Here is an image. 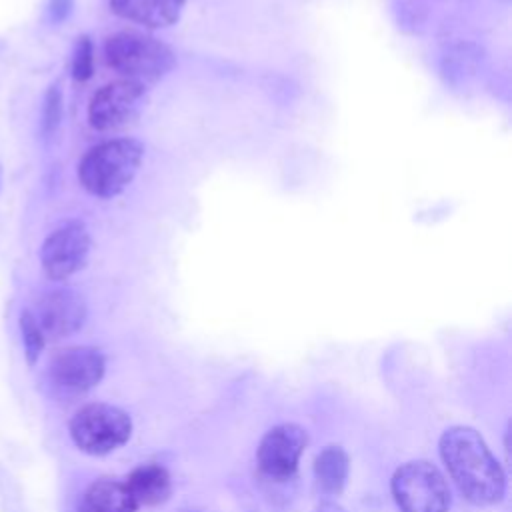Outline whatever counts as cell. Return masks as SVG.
<instances>
[{
	"mask_svg": "<svg viewBox=\"0 0 512 512\" xmlns=\"http://www.w3.org/2000/svg\"><path fill=\"white\" fill-rule=\"evenodd\" d=\"M440 456L460 494L476 506H492L506 490L504 470L484 438L470 426H452L440 438Z\"/></svg>",
	"mask_w": 512,
	"mask_h": 512,
	"instance_id": "6da1fadb",
	"label": "cell"
},
{
	"mask_svg": "<svg viewBox=\"0 0 512 512\" xmlns=\"http://www.w3.org/2000/svg\"><path fill=\"white\" fill-rule=\"evenodd\" d=\"M144 146L134 138H114L90 148L78 164L82 188L98 198L118 196L134 180Z\"/></svg>",
	"mask_w": 512,
	"mask_h": 512,
	"instance_id": "7a4b0ae2",
	"label": "cell"
},
{
	"mask_svg": "<svg viewBox=\"0 0 512 512\" xmlns=\"http://www.w3.org/2000/svg\"><path fill=\"white\" fill-rule=\"evenodd\" d=\"M106 64L122 76L146 88L166 76L174 66V52L160 40L140 32H118L104 44Z\"/></svg>",
	"mask_w": 512,
	"mask_h": 512,
	"instance_id": "3957f363",
	"label": "cell"
},
{
	"mask_svg": "<svg viewBox=\"0 0 512 512\" xmlns=\"http://www.w3.org/2000/svg\"><path fill=\"white\" fill-rule=\"evenodd\" d=\"M72 442L86 454L104 456L120 448L132 434L130 416L112 404H86L68 424Z\"/></svg>",
	"mask_w": 512,
	"mask_h": 512,
	"instance_id": "277c9868",
	"label": "cell"
},
{
	"mask_svg": "<svg viewBox=\"0 0 512 512\" xmlns=\"http://www.w3.org/2000/svg\"><path fill=\"white\" fill-rule=\"evenodd\" d=\"M390 488L400 512H446L450 506L446 478L426 460L402 464L394 472Z\"/></svg>",
	"mask_w": 512,
	"mask_h": 512,
	"instance_id": "5b68a950",
	"label": "cell"
},
{
	"mask_svg": "<svg viewBox=\"0 0 512 512\" xmlns=\"http://www.w3.org/2000/svg\"><path fill=\"white\" fill-rule=\"evenodd\" d=\"M144 102V86L130 80L110 82L94 92L88 104V122L100 132L126 128L140 116Z\"/></svg>",
	"mask_w": 512,
	"mask_h": 512,
	"instance_id": "8992f818",
	"label": "cell"
},
{
	"mask_svg": "<svg viewBox=\"0 0 512 512\" xmlns=\"http://www.w3.org/2000/svg\"><path fill=\"white\" fill-rule=\"evenodd\" d=\"M90 232L78 222L70 220L52 230L40 246V264L50 280H66L84 268L90 254Z\"/></svg>",
	"mask_w": 512,
	"mask_h": 512,
	"instance_id": "52a82bcc",
	"label": "cell"
},
{
	"mask_svg": "<svg viewBox=\"0 0 512 512\" xmlns=\"http://www.w3.org/2000/svg\"><path fill=\"white\" fill-rule=\"evenodd\" d=\"M104 354L92 346L58 350L48 362V380L62 394H84L104 376Z\"/></svg>",
	"mask_w": 512,
	"mask_h": 512,
	"instance_id": "ba28073f",
	"label": "cell"
},
{
	"mask_svg": "<svg viewBox=\"0 0 512 512\" xmlns=\"http://www.w3.org/2000/svg\"><path fill=\"white\" fill-rule=\"evenodd\" d=\"M308 444V434L298 424H278L268 430L258 446L260 470L276 480L290 478Z\"/></svg>",
	"mask_w": 512,
	"mask_h": 512,
	"instance_id": "9c48e42d",
	"label": "cell"
},
{
	"mask_svg": "<svg viewBox=\"0 0 512 512\" xmlns=\"http://www.w3.org/2000/svg\"><path fill=\"white\" fill-rule=\"evenodd\" d=\"M34 316L46 338L62 340L84 326L86 302L76 290L54 288L40 296Z\"/></svg>",
	"mask_w": 512,
	"mask_h": 512,
	"instance_id": "30bf717a",
	"label": "cell"
},
{
	"mask_svg": "<svg viewBox=\"0 0 512 512\" xmlns=\"http://www.w3.org/2000/svg\"><path fill=\"white\" fill-rule=\"evenodd\" d=\"M110 10L128 22L160 30L178 22L184 0H110Z\"/></svg>",
	"mask_w": 512,
	"mask_h": 512,
	"instance_id": "8fae6325",
	"label": "cell"
},
{
	"mask_svg": "<svg viewBox=\"0 0 512 512\" xmlns=\"http://www.w3.org/2000/svg\"><path fill=\"white\" fill-rule=\"evenodd\" d=\"M126 486L138 506H158L168 500L172 490L168 470L152 462L132 470Z\"/></svg>",
	"mask_w": 512,
	"mask_h": 512,
	"instance_id": "7c38bea8",
	"label": "cell"
},
{
	"mask_svg": "<svg viewBox=\"0 0 512 512\" xmlns=\"http://www.w3.org/2000/svg\"><path fill=\"white\" fill-rule=\"evenodd\" d=\"M84 506L90 512H134V502L126 482L114 478H100L86 490Z\"/></svg>",
	"mask_w": 512,
	"mask_h": 512,
	"instance_id": "4fadbf2b",
	"label": "cell"
},
{
	"mask_svg": "<svg viewBox=\"0 0 512 512\" xmlns=\"http://www.w3.org/2000/svg\"><path fill=\"white\" fill-rule=\"evenodd\" d=\"M350 460L340 446H326L314 462L316 484L326 494H340L348 480Z\"/></svg>",
	"mask_w": 512,
	"mask_h": 512,
	"instance_id": "5bb4252c",
	"label": "cell"
},
{
	"mask_svg": "<svg viewBox=\"0 0 512 512\" xmlns=\"http://www.w3.org/2000/svg\"><path fill=\"white\" fill-rule=\"evenodd\" d=\"M18 328H20V336H22V346H24V358L28 362V366H34L44 350L46 344V336L34 316V312L30 310H22L20 318H18Z\"/></svg>",
	"mask_w": 512,
	"mask_h": 512,
	"instance_id": "9a60e30c",
	"label": "cell"
},
{
	"mask_svg": "<svg viewBox=\"0 0 512 512\" xmlns=\"http://www.w3.org/2000/svg\"><path fill=\"white\" fill-rule=\"evenodd\" d=\"M94 72V46L90 36H78L74 50H72V62H70V74L76 82H86L92 78Z\"/></svg>",
	"mask_w": 512,
	"mask_h": 512,
	"instance_id": "2e32d148",
	"label": "cell"
},
{
	"mask_svg": "<svg viewBox=\"0 0 512 512\" xmlns=\"http://www.w3.org/2000/svg\"><path fill=\"white\" fill-rule=\"evenodd\" d=\"M62 120V90L60 84L54 82L46 94H44V104H42V134L50 138Z\"/></svg>",
	"mask_w": 512,
	"mask_h": 512,
	"instance_id": "e0dca14e",
	"label": "cell"
},
{
	"mask_svg": "<svg viewBox=\"0 0 512 512\" xmlns=\"http://www.w3.org/2000/svg\"><path fill=\"white\" fill-rule=\"evenodd\" d=\"M74 8V0H48L46 4V22L52 26H60L68 20Z\"/></svg>",
	"mask_w": 512,
	"mask_h": 512,
	"instance_id": "ac0fdd59",
	"label": "cell"
},
{
	"mask_svg": "<svg viewBox=\"0 0 512 512\" xmlns=\"http://www.w3.org/2000/svg\"><path fill=\"white\" fill-rule=\"evenodd\" d=\"M314 512H346V510L336 502H322Z\"/></svg>",
	"mask_w": 512,
	"mask_h": 512,
	"instance_id": "d6986e66",
	"label": "cell"
},
{
	"mask_svg": "<svg viewBox=\"0 0 512 512\" xmlns=\"http://www.w3.org/2000/svg\"><path fill=\"white\" fill-rule=\"evenodd\" d=\"M2 182H4V168H2V162H0V190H2Z\"/></svg>",
	"mask_w": 512,
	"mask_h": 512,
	"instance_id": "ffe728a7",
	"label": "cell"
},
{
	"mask_svg": "<svg viewBox=\"0 0 512 512\" xmlns=\"http://www.w3.org/2000/svg\"><path fill=\"white\" fill-rule=\"evenodd\" d=\"M78 512H90V510H88V508H86V506H84V504H82V506H80V510H78Z\"/></svg>",
	"mask_w": 512,
	"mask_h": 512,
	"instance_id": "44dd1931",
	"label": "cell"
}]
</instances>
